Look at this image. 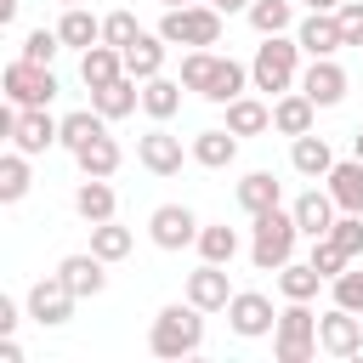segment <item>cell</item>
Returning a JSON list of instances; mask_svg holds the SVG:
<instances>
[{
  "mask_svg": "<svg viewBox=\"0 0 363 363\" xmlns=\"http://www.w3.org/2000/svg\"><path fill=\"white\" fill-rule=\"evenodd\" d=\"M301 40L295 34H261L255 57H250V91H267V96H284L301 85Z\"/></svg>",
  "mask_w": 363,
  "mask_h": 363,
  "instance_id": "obj_1",
  "label": "cell"
},
{
  "mask_svg": "<svg viewBox=\"0 0 363 363\" xmlns=\"http://www.w3.org/2000/svg\"><path fill=\"white\" fill-rule=\"evenodd\" d=\"M199 346H204V312H199L193 301L159 306V318H153V329H147V352L164 357V363H176V357H193Z\"/></svg>",
  "mask_w": 363,
  "mask_h": 363,
  "instance_id": "obj_2",
  "label": "cell"
},
{
  "mask_svg": "<svg viewBox=\"0 0 363 363\" xmlns=\"http://www.w3.org/2000/svg\"><path fill=\"white\" fill-rule=\"evenodd\" d=\"M295 244H301V227H295V216L284 204L250 216V261H255V272H278L284 261H295Z\"/></svg>",
  "mask_w": 363,
  "mask_h": 363,
  "instance_id": "obj_3",
  "label": "cell"
},
{
  "mask_svg": "<svg viewBox=\"0 0 363 363\" xmlns=\"http://www.w3.org/2000/svg\"><path fill=\"white\" fill-rule=\"evenodd\" d=\"M318 346V312L312 301H284L278 306V329H272V357L278 363H312Z\"/></svg>",
  "mask_w": 363,
  "mask_h": 363,
  "instance_id": "obj_4",
  "label": "cell"
},
{
  "mask_svg": "<svg viewBox=\"0 0 363 363\" xmlns=\"http://www.w3.org/2000/svg\"><path fill=\"white\" fill-rule=\"evenodd\" d=\"M159 34L170 40V45H216L221 40V11L210 6V0H193V6H170L164 17H159Z\"/></svg>",
  "mask_w": 363,
  "mask_h": 363,
  "instance_id": "obj_5",
  "label": "cell"
},
{
  "mask_svg": "<svg viewBox=\"0 0 363 363\" xmlns=\"http://www.w3.org/2000/svg\"><path fill=\"white\" fill-rule=\"evenodd\" d=\"M0 85H6V102H17V108H51V96L62 91L51 62H28V57H11Z\"/></svg>",
  "mask_w": 363,
  "mask_h": 363,
  "instance_id": "obj_6",
  "label": "cell"
},
{
  "mask_svg": "<svg viewBox=\"0 0 363 363\" xmlns=\"http://www.w3.org/2000/svg\"><path fill=\"white\" fill-rule=\"evenodd\" d=\"M74 289H68V278L62 272H45V278H34L28 284V318L40 323V329H62L68 318H74Z\"/></svg>",
  "mask_w": 363,
  "mask_h": 363,
  "instance_id": "obj_7",
  "label": "cell"
},
{
  "mask_svg": "<svg viewBox=\"0 0 363 363\" xmlns=\"http://www.w3.org/2000/svg\"><path fill=\"white\" fill-rule=\"evenodd\" d=\"M227 323H233L238 340H261V335L278 329V306H272V295H261V289H233Z\"/></svg>",
  "mask_w": 363,
  "mask_h": 363,
  "instance_id": "obj_8",
  "label": "cell"
},
{
  "mask_svg": "<svg viewBox=\"0 0 363 363\" xmlns=\"http://www.w3.org/2000/svg\"><path fill=\"white\" fill-rule=\"evenodd\" d=\"M318 346L329 352V357H363V318L357 312H346V306H329V312H318Z\"/></svg>",
  "mask_w": 363,
  "mask_h": 363,
  "instance_id": "obj_9",
  "label": "cell"
},
{
  "mask_svg": "<svg viewBox=\"0 0 363 363\" xmlns=\"http://www.w3.org/2000/svg\"><path fill=\"white\" fill-rule=\"evenodd\" d=\"M182 159H193V147H182V136H170L164 125H153L147 136H136V164L147 176H176Z\"/></svg>",
  "mask_w": 363,
  "mask_h": 363,
  "instance_id": "obj_10",
  "label": "cell"
},
{
  "mask_svg": "<svg viewBox=\"0 0 363 363\" xmlns=\"http://www.w3.org/2000/svg\"><path fill=\"white\" fill-rule=\"evenodd\" d=\"M199 216L187 210V204H159L153 216H147V238L159 244V250H187V244H199Z\"/></svg>",
  "mask_w": 363,
  "mask_h": 363,
  "instance_id": "obj_11",
  "label": "cell"
},
{
  "mask_svg": "<svg viewBox=\"0 0 363 363\" xmlns=\"http://www.w3.org/2000/svg\"><path fill=\"white\" fill-rule=\"evenodd\" d=\"M346 85H352V79H346V68H340L335 57H312V62L301 68V91H306L318 108H340V102H346Z\"/></svg>",
  "mask_w": 363,
  "mask_h": 363,
  "instance_id": "obj_12",
  "label": "cell"
},
{
  "mask_svg": "<svg viewBox=\"0 0 363 363\" xmlns=\"http://www.w3.org/2000/svg\"><path fill=\"white\" fill-rule=\"evenodd\" d=\"M57 136H62V119H51V108H23L17 125H11V147H23L28 159L57 147Z\"/></svg>",
  "mask_w": 363,
  "mask_h": 363,
  "instance_id": "obj_13",
  "label": "cell"
},
{
  "mask_svg": "<svg viewBox=\"0 0 363 363\" xmlns=\"http://www.w3.org/2000/svg\"><path fill=\"white\" fill-rule=\"evenodd\" d=\"M289 216H295V227H301V238H323L329 227H335V216H340V204H335V193L329 187H306L295 204H289Z\"/></svg>",
  "mask_w": 363,
  "mask_h": 363,
  "instance_id": "obj_14",
  "label": "cell"
},
{
  "mask_svg": "<svg viewBox=\"0 0 363 363\" xmlns=\"http://www.w3.org/2000/svg\"><path fill=\"white\" fill-rule=\"evenodd\" d=\"M187 301H193L199 312H227V301H233L227 267H216V261H199V267L187 272Z\"/></svg>",
  "mask_w": 363,
  "mask_h": 363,
  "instance_id": "obj_15",
  "label": "cell"
},
{
  "mask_svg": "<svg viewBox=\"0 0 363 363\" xmlns=\"http://www.w3.org/2000/svg\"><path fill=\"white\" fill-rule=\"evenodd\" d=\"M295 40H301V51H306V57H335V51L346 45V34H340V17H335V11H306V17L295 23Z\"/></svg>",
  "mask_w": 363,
  "mask_h": 363,
  "instance_id": "obj_16",
  "label": "cell"
},
{
  "mask_svg": "<svg viewBox=\"0 0 363 363\" xmlns=\"http://www.w3.org/2000/svg\"><path fill=\"white\" fill-rule=\"evenodd\" d=\"M312 119H318V102H312L301 85H295V91H284V96H272V130H278V136H289V142H295V136H306V130H312Z\"/></svg>",
  "mask_w": 363,
  "mask_h": 363,
  "instance_id": "obj_17",
  "label": "cell"
},
{
  "mask_svg": "<svg viewBox=\"0 0 363 363\" xmlns=\"http://www.w3.org/2000/svg\"><path fill=\"white\" fill-rule=\"evenodd\" d=\"M102 267H108V261H102L96 250H79V255H62V261H57V272L68 278V289H74L79 301H91V295L108 289V272H102Z\"/></svg>",
  "mask_w": 363,
  "mask_h": 363,
  "instance_id": "obj_18",
  "label": "cell"
},
{
  "mask_svg": "<svg viewBox=\"0 0 363 363\" xmlns=\"http://www.w3.org/2000/svg\"><path fill=\"white\" fill-rule=\"evenodd\" d=\"M164 57H170V40H164L159 28H153V34L142 28V34L125 45V74H130V79H153V74H164Z\"/></svg>",
  "mask_w": 363,
  "mask_h": 363,
  "instance_id": "obj_19",
  "label": "cell"
},
{
  "mask_svg": "<svg viewBox=\"0 0 363 363\" xmlns=\"http://www.w3.org/2000/svg\"><path fill=\"white\" fill-rule=\"evenodd\" d=\"M91 108L113 125V119H125V113H136L142 108V79H130V74H119L113 85H96L91 91Z\"/></svg>",
  "mask_w": 363,
  "mask_h": 363,
  "instance_id": "obj_20",
  "label": "cell"
},
{
  "mask_svg": "<svg viewBox=\"0 0 363 363\" xmlns=\"http://www.w3.org/2000/svg\"><path fill=\"white\" fill-rule=\"evenodd\" d=\"M238 142H244V136H233L227 125H210V130H199L187 147H193V164H204V170H227V164L238 159Z\"/></svg>",
  "mask_w": 363,
  "mask_h": 363,
  "instance_id": "obj_21",
  "label": "cell"
},
{
  "mask_svg": "<svg viewBox=\"0 0 363 363\" xmlns=\"http://www.w3.org/2000/svg\"><path fill=\"white\" fill-rule=\"evenodd\" d=\"M289 170H295V176H306V182H323V176L335 170V147H329L323 136H312V130H306V136H295V142H289Z\"/></svg>",
  "mask_w": 363,
  "mask_h": 363,
  "instance_id": "obj_22",
  "label": "cell"
},
{
  "mask_svg": "<svg viewBox=\"0 0 363 363\" xmlns=\"http://www.w3.org/2000/svg\"><path fill=\"white\" fill-rule=\"evenodd\" d=\"M74 210H79V221H113V210H119V193H113V182L108 176H85L79 187H74Z\"/></svg>",
  "mask_w": 363,
  "mask_h": 363,
  "instance_id": "obj_23",
  "label": "cell"
},
{
  "mask_svg": "<svg viewBox=\"0 0 363 363\" xmlns=\"http://www.w3.org/2000/svg\"><path fill=\"white\" fill-rule=\"evenodd\" d=\"M250 91V68L238 62V57H216V68H210V85L199 91L204 102H216V108H227L233 96H244Z\"/></svg>",
  "mask_w": 363,
  "mask_h": 363,
  "instance_id": "obj_24",
  "label": "cell"
},
{
  "mask_svg": "<svg viewBox=\"0 0 363 363\" xmlns=\"http://www.w3.org/2000/svg\"><path fill=\"white\" fill-rule=\"evenodd\" d=\"M233 199H238L244 216H261V210H278V204H284V187H278L272 170H250V176L233 187Z\"/></svg>",
  "mask_w": 363,
  "mask_h": 363,
  "instance_id": "obj_25",
  "label": "cell"
},
{
  "mask_svg": "<svg viewBox=\"0 0 363 363\" xmlns=\"http://www.w3.org/2000/svg\"><path fill=\"white\" fill-rule=\"evenodd\" d=\"M125 74V51L119 45H108V40H96L91 51H79V79L96 91V85H113Z\"/></svg>",
  "mask_w": 363,
  "mask_h": 363,
  "instance_id": "obj_26",
  "label": "cell"
},
{
  "mask_svg": "<svg viewBox=\"0 0 363 363\" xmlns=\"http://www.w3.org/2000/svg\"><path fill=\"white\" fill-rule=\"evenodd\" d=\"M182 79H164V74H153V79H142V113L153 119V125H164V119H176V108H182Z\"/></svg>",
  "mask_w": 363,
  "mask_h": 363,
  "instance_id": "obj_27",
  "label": "cell"
},
{
  "mask_svg": "<svg viewBox=\"0 0 363 363\" xmlns=\"http://www.w3.org/2000/svg\"><path fill=\"white\" fill-rule=\"evenodd\" d=\"M227 130L233 136H261V130H272V102H261V96H233L227 102Z\"/></svg>",
  "mask_w": 363,
  "mask_h": 363,
  "instance_id": "obj_28",
  "label": "cell"
},
{
  "mask_svg": "<svg viewBox=\"0 0 363 363\" xmlns=\"http://www.w3.org/2000/svg\"><path fill=\"white\" fill-rule=\"evenodd\" d=\"M323 187L335 193L340 210H357L363 216V159H335V170L323 176Z\"/></svg>",
  "mask_w": 363,
  "mask_h": 363,
  "instance_id": "obj_29",
  "label": "cell"
},
{
  "mask_svg": "<svg viewBox=\"0 0 363 363\" xmlns=\"http://www.w3.org/2000/svg\"><path fill=\"white\" fill-rule=\"evenodd\" d=\"M57 34H62V45H68V51H91V45L102 40V17H91L85 6H62Z\"/></svg>",
  "mask_w": 363,
  "mask_h": 363,
  "instance_id": "obj_30",
  "label": "cell"
},
{
  "mask_svg": "<svg viewBox=\"0 0 363 363\" xmlns=\"http://www.w3.org/2000/svg\"><path fill=\"white\" fill-rule=\"evenodd\" d=\"M96 136H108V119H102L96 108H79V113H62V136H57V147L79 153V147L96 142Z\"/></svg>",
  "mask_w": 363,
  "mask_h": 363,
  "instance_id": "obj_31",
  "label": "cell"
},
{
  "mask_svg": "<svg viewBox=\"0 0 363 363\" xmlns=\"http://www.w3.org/2000/svg\"><path fill=\"white\" fill-rule=\"evenodd\" d=\"M318 284H329V278H323L312 261H284V267H278V295H284V301H312Z\"/></svg>",
  "mask_w": 363,
  "mask_h": 363,
  "instance_id": "obj_32",
  "label": "cell"
},
{
  "mask_svg": "<svg viewBox=\"0 0 363 363\" xmlns=\"http://www.w3.org/2000/svg\"><path fill=\"white\" fill-rule=\"evenodd\" d=\"M74 159H79V176H113V170L125 164V147H119L113 136H96V142H85Z\"/></svg>",
  "mask_w": 363,
  "mask_h": 363,
  "instance_id": "obj_33",
  "label": "cell"
},
{
  "mask_svg": "<svg viewBox=\"0 0 363 363\" xmlns=\"http://www.w3.org/2000/svg\"><path fill=\"white\" fill-rule=\"evenodd\" d=\"M28 187H34L28 153H23V147H11V153L0 159V204H17V199H28Z\"/></svg>",
  "mask_w": 363,
  "mask_h": 363,
  "instance_id": "obj_34",
  "label": "cell"
},
{
  "mask_svg": "<svg viewBox=\"0 0 363 363\" xmlns=\"http://www.w3.org/2000/svg\"><path fill=\"white\" fill-rule=\"evenodd\" d=\"M199 261H216V267H233V255H238V233L227 227V221H210V227H199Z\"/></svg>",
  "mask_w": 363,
  "mask_h": 363,
  "instance_id": "obj_35",
  "label": "cell"
},
{
  "mask_svg": "<svg viewBox=\"0 0 363 363\" xmlns=\"http://www.w3.org/2000/svg\"><path fill=\"white\" fill-rule=\"evenodd\" d=\"M91 250L113 267V261H125V255L136 250V233H130V227H119V221H96V227H91Z\"/></svg>",
  "mask_w": 363,
  "mask_h": 363,
  "instance_id": "obj_36",
  "label": "cell"
},
{
  "mask_svg": "<svg viewBox=\"0 0 363 363\" xmlns=\"http://www.w3.org/2000/svg\"><path fill=\"white\" fill-rule=\"evenodd\" d=\"M244 17H250L255 34H289V28H295V6H289V0H250Z\"/></svg>",
  "mask_w": 363,
  "mask_h": 363,
  "instance_id": "obj_37",
  "label": "cell"
},
{
  "mask_svg": "<svg viewBox=\"0 0 363 363\" xmlns=\"http://www.w3.org/2000/svg\"><path fill=\"white\" fill-rule=\"evenodd\" d=\"M329 295H335V306H346V312H357V318H363V267L352 261L340 278H329Z\"/></svg>",
  "mask_w": 363,
  "mask_h": 363,
  "instance_id": "obj_38",
  "label": "cell"
},
{
  "mask_svg": "<svg viewBox=\"0 0 363 363\" xmlns=\"http://www.w3.org/2000/svg\"><path fill=\"white\" fill-rule=\"evenodd\" d=\"M306 261H312V267H318L323 278H340V272L352 267V255H346V250H340V244H335L329 233H323V238H312V255H306Z\"/></svg>",
  "mask_w": 363,
  "mask_h": 363,
  "instance_id": "obj_39",
  "label": "cell"
},
{
  "mask_svg": "<svg viewBox=\"0 0 363 363\" xmlns=\"http://www.w3.org/2000/svg\"><path fill=\"white\" fill-rule=\"evenodd\" d=\"M210 68H216V51H210V45H193V51L182 57V85H187V91H204V85H210Z\"/></svg>",
  "mask_w": 363,
  "mask_h": 363,
  "instance_id": "obj_40",
  "label": "cell"
},
{
  "mask_svg": "<svg viewBox=\"0 0 363 363\" xmlns=\"http://www.w3.org/2000/svg\"><path fill=\"white\" fill-rule=\"evenodd\" d=\"M329 238L357 261V255H363V216H357V210H340V216H335V227H329Z\"/></svg>",
  "mask_w": 363,
  "mask_h": 363,
  "instance_id": "obj_41",
  "label": "cell"
},
{
  "mask_svg": "<svg viewBox=\"0 0 363 363\" xmlns=\"http://www.w3.org/2000/svg\"><path fill=\"white\" fill-rule=\"evenodd\" d=\"M57 51H62V34H57V28H28L17 57H28V62H51Z\"/></svg>",
  "mask_w": 363,
  "mask_h": 363,
  "instance_id": "obj_42",
  "label": "cell"
},
{
  "mask_svg": "<svg viewBox=\"0 0 363 363\" xmlns=\"http://www.w3.org/2000/svg\"><path fill=\"white\" fill-rule=\"evenodd\" d=\"M136 34H142V23H136V17H130V11H125V6H119V11H108V17H102V40H108V45H119V51H125V45H130V40H136Z\"/></svg>",
  "mask_w": 363,
  "mask_h": 363,
  "instance_id": "obj_43",
  "label": "cell"
},
{
  "mask_svg": "<svg viewBox=\"0 0 363 363\" xmlns=\"http://www.w3.org/2000/svg\"><path fill=\"white\" fill-rule=\"evenodd\" d=\"M340 34H346V45H363V0H340Z\"/></svg>",
  "mask_w": 363,
  "mask_h": 363,
  "instance_id": "obj_44",
  "label": "cell"
},
{
  "mask_svg": "<svg viewBox=\"0 0 363 363\" xmlns=\"http://www.w3.org/2000/svg\"><path fill=\"white\" fill-rule=\"evenodd\" d=\"M17 323H23V312H17V301H11V295H0V335H11Z\"/></svg>",
  "mask_w": 363,
  "mask_h": 363,
  "instance_id": "obj_45",
  "label": "cell"
},
{
  "mask_svg": "<svg viewBox=\"0 0 363 363\" xmlns=\"http://www.w3.org/2000/svg\"><path fill=\"white\" fill-rule=\"evenodd\" d=\"M0 363H23V346L11 335H0Z\"/></svg>",
  "mask_w": 363,
  "mask_h": 363,
  "instance_id": "obj_46",
  "label": "cell"
},
{
  "mask_svg": "<svg viewBox=\"0 0 363 363\" xmlns=\"http://www.w3.org/2000/svg\"><path fill=\"white\" fill-rule=\"evenodd\" d=\"M210 6H216L221 17H233V11H250V0H210Z\"/></svg>",
  "mask_w": 363,
  "mask_h": 363,
  "instance_id": "obj_47",
  "label": "cell"
},
{
  "mask_svg": "<svg viewBox=\"0 0 363 363\" xmlns=\"http://www.w3.org/2000/svg\"><path fill=\"white\" fill-rule=\"evenodd\" d=\"M17 11H23V0H0V23H17Z\"/></svg>",
  "mask_w": 363,
  "mask_h": 363,
  "instance_id": "obj_48",
  "label": "cell"
},
{
  "mask_svg": "<svg viewBox=\"0 0 363 363\" xmlns=\"http://www.w3.org/2000/svg\"><path fill=\"white\" fill-rule=\"evenodd\" d=\"M306 11H340V0H301Z\"/></svg>",
  "mask_w": 363,
  "mask_h": 363,
  "instance_id": "obj_49",
  "label": "cell"
},
{
  "mask_svg": "<svg viewBox=\"0 0 363 363\" xmlns=\"http://www.w3.org/2000/svg\"><path fill=\"white\" fill-rule=\"evenodd\" d=\"M352 159H363V130H357V136H352Z\"/></svg>",
  "mask_w": 363,
  "mask_h": 363,
  "instance_id": "obj_50",
  "label": "cell"
},
{
  "mask_svg": "<svg viewBox=\"0 0 363 363\" xmlns=\"http://www.w3.org/2000/svg\"><path fill=\"white\" fill-rule=\"evenodd\" d=\"M159 6H164V11H170V6H193V0H159Z\"/></svg>",
  "mask_w": 363,
  "mask_h": 363,
  "instance_id": "obj_51",
  "label": "cell"
},
{
  "mask_svg": "<svg viewBox=\"0 0 363 363\" xmlns=\"http://www.w3.org/2000/svg\"><path fill=\"white\" fill-rule=\"evenodd\" d=\"M62 6H85V0H62Z\"/></svg>",
  "mask_w": 363,
  "mask_h": 363,
  "instance_id": "obj_52",
  "label": "cell"
}]
</instances>
